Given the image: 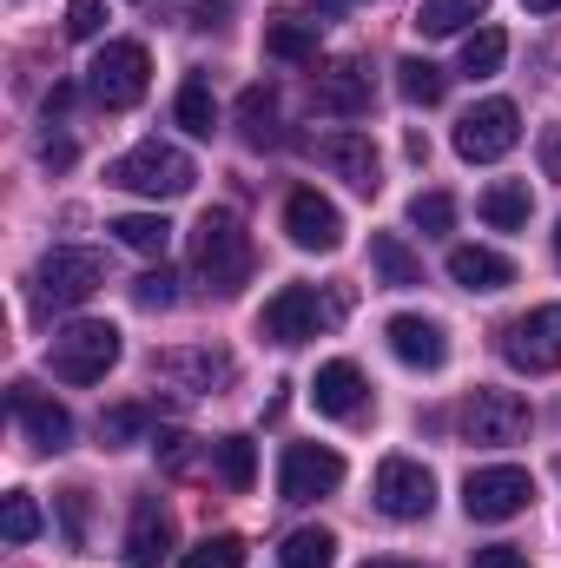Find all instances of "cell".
Here are the masks:
<instances>
[{
    "mask_svg": "<svg viewBox=\"0 0 561 568\" xmlns=\"http://www.w3.org/2000/svg\"><path fill=\"white\" fill-rule=\"evenodd\" d=\"M172 113H178V126H185V133L212 140V133H218V100H212V80H205V73H192V80L178 87Z\"/></svg>",
    "mask_w": 561,
    "mask_h": 568,
    "instance_id": "obj_26",
    "label": "cell"
},
{
    "mask_svg": "<svg viewBox=\"0 0 561 568\" xmlns=\"http://www.w3.org/2000/svg\"><path fill=\"white\" fill-rule=\"evenodd\" d=\"M106 232H113L126 252H140V258H165V245H172V225H165L159 212H120Z\"/></svg>",
    "mask_w": 561,
    "mask_h": 568,
    "instance_id": "obj_25",
    "label": "cell"
},
{
    "mask_svg": "<svg viewBox=\"0 0 561 568\" xmlns=\"http://www.w3.org/2000/svg\"><path fill=\"white\" fill-rule=\"evenodd\" d=\"M529 503H536V476L516 469V463L469 469V483H462V509H469V523H509V516H522Z\"/></svg>",
    "mask_w": 561,
    "mask_h": 568,
    "instance_id": "obj_8",
    "label": "cell"
},
{
    "mask_svg": "<svg viewBox=\"0 0 561 568\" xmlns=\"http://www.w3.org/2000/svg\"><path fill=\"white\" fill-rule=\"evenodd\" d=\"M344 483V456L324 449V443H290L278 463V496L284 503H317Z\"/></svg>",
    "mask_w": 561,
    "mask_h": 568,
    "instance_id": "obj_12",
    "label": "cell"
},
{
    "mask_svg": "<svg viewBox=\"0 0 561 568\" xmlns=\"http://www.w3.org/2000/svg\"><path fill=\"white\" fill-rule=\"evenodd\" d=\"M278 562L284 568H330L337 562V536H330V529H290L284 549H278Z\"/></svg>",
    "mask_w": 561,
    "mask_h": 568,
    "instance_id": "obj_30",
    "label": "cell"
},
{
    "mask_svg": "<svg viewBox=\"0 0 561 568\" xmlns=\"http://www.w3.org/2000/svg\"><path fill=\"white\" fill-rule=\"evenodd\" d=\"M397 93L410 100V106H442V93H449V73L436 67V60H397Z\"/></svg>",
    "mask_w": 561,
    "mask_h": 568,
    "instance_id": "obj_29",
    "label": "cell"
},
{
    "mask_svg": "<svg viewBox=\"0 0 561 568\" xmlns=\"http://www.w3.org/2000/svg\"><path fill=\"white\" fill-rule=\"evenodd\" d=\"M152 449L165 456V469H178V463H185V436H178V429H165V436H152Z\"/></svg>",
    "mask_w": 561,
    "mask_h": 568,
    "instance_id": "obj_41",
    "label": "cell"
},
{
    "mask_svg": "<svg viewBox=\"0 0 561 568\" xmlns=\"http://www.w3.org/2000/svg\"><path fill=\"white\" fill-rule=\"evenodd\" d=\"M192 265H198V278L212 284L218 297H232L238 284L252 278V232L232 212H205L198 232H192Z\"/></svg>",
    "mask_w": 561,
    "mask_h": 568,
    "instance_id": "obj_2",
    "label": "cell"
},
{
    "mask_svg": "<svg viewBox=\"0 0 561 568\" xmlns=\"http://www.w3.org/2000/svg\"><path fill=\"white\" fill-rule=\"evenodd\" d=\"M106 185H120V192H140V199H185V192L198 185V165H192L178 145L140 140L133 152H120V159L106 165Z\"/></svg>",
    "mask_w": 561,
    "mask_h": 568,
    "instance_id": "obj_1",
    "label": "cell"
},
{
    "mask_svg": "<svg viewBox=\"0 0 561 568\" xmlns=\"http://www.w3.org/2000/svg\"><path fill=\"white\" fill-rule=\"evenodd\" d=\"M310 106H317V113H330V120H357V113H370V80H364V67H357V60H344V67L317 73Z\"/></svg>",
    "mask_w": 561,
    "mask_h": 568,
    "instance_id": "obj_18",
    "label": "cell"
},
{
    "mask_svg": "<svg viewBox=\"0 0 561 568\" xmlns=\"http://www.w3.org/2000/svg\"><path fill=\"white\" fill-rule=\"evenodd\" d=\"M172 284H178V278H172V272L159 265V272H145V278L133 284V297H140L145 311H165V304H178V291H172Z\"/></svg>",
    "mask_w": 561,
    "mask_h": 568,
    "instance_id": "obj_37",
    "label": "cell"
},
{
    "mask_svg": "<svg viewBox=\"0 0 561 568\" xmlns=\"http://www.w3.org/2000/svg\"><path fill=\"white\" fill-rule=\"evenodd\" d=\"M377 509L390 523H422L436 509V476L422 469L417 456H384L377 463Z\"/></svg>",
    "mask_w": 561,
    "mask_h": 568,
    "instance_id": "obj_10",
    "label": "cell"
},
{
    "mask_svg": "<svg viewBox=\"0 0 561 568\" xmlns=\"http://www.w3.org/2000/svg\"><path fill=\"white\" fill-rule=\"evenodd\" d=\"M265 53H272V60H317V20L278 13V20L265 27Z\"/></svg>",
    "mask_w": 561,
    "mask_h": 568,
    "instance_id": "obj_28",
    "label": "cell"
},
{
    "mask_svg": "<svg viewBox=\"0 0 561 568\" xmlns=\"http://www.w3.org/2000/svg\"><path fill=\"white\" fill-rule=\"evenodd\" d=\"M522 140V113H516V100H482V106H469L462 120H456V159H469V165H496V159H509Z\"/></svg>",
    "mask_w": 561,
    "mask_h": 568,
    "instance_id": "obj_7",
    "label": "cell"
},
{
    "mask_svg": "<svg viewBox=\"0 0 561 568\" xmlns=\"http://www.w3.org/2000/svg\"><path fill=\"white\" fill-rule=\"evenodd\" d=\"M555 265H561V225H555Z\"/></svg>",
    "mask_w": 561,
    "mask_h": 568,
    "instance_id": "obj_47",
    "label": "cell"
},
{
    "mask_svg": "<svg viewBox=\"0 0 561 568\" xmlns=\"http://www.w3.org/2000/svg\"><path fill=\"white\" fill-rule=\"evenodd\" d=\"M126 568H159L172 556V516H165V503L159 496H140L133 503V523H126Z\"/></svg>",
    "mask_w": 561,
    "mask_h": 568,
    "instance_id": "obj_17",
    "label": "cell"
},
{
    "mask_svg": "<svg viewBox=\"0 0 561 568\" xmlns=\"http://www.w3.org/2000/svg\"><path fill=\"white\" fill-rule=\"evenodd\" d=\"M0 536H7V542H33V536H40V503H33L27 489H7V503H0Z\"/></svg>",
    "mask_w": 561,
    "mask_h": 568,
    "instance_id": "obj_33",
    "label": "cell"
},
{
    "mask_svg": "<svg viewBox=\"0 0 561 568\" xmlns=\"http://www.w3.org/2000/svg\"><path fill=\"white\" fill-rule=\"evenodd\" d=\"M384 337H390L397 364H410V371H442V364H449V337H442V324H436V317L404 311V317H390V324H384Z\"/></svg>",
    "mask_w": 561,
    "mask_h": 568,
    "instance_id": "obj_16",
    "label": "cell"
},
{
    "mask_svg": "<svg viewBox=\"0 0 561 568\" xmlns=\"http://www.w3.org/2000/svg\"><path fill=\"white\" fill-rule=\"evenodd\" d=\"M310 404H317L324 417H357V410H364V371H357L350 357L317 364V377H310Z\"/></svg>",
    "mask_w": 561,
    "mask_h": 568,
    "instance_id": "obj_19",
    "label": "cell"
},
{
    "mask_svg": "<svg viewBox=\"0 0 561 568\" xmlns=\"http://www.w3.org/2000/svg\"><path fill=\"white\" fill-rule=\"evenodd\" d=\"M502 357H509L516 371H529V377L561 371V304H542V311L516 317V324L502 331Z\"/></svg>",
    "mask_w": 561,
    "mask_h": 568,
    "instance_id": "obj_11",
    "label": "cell"
},
{
    "mask_svg": "<svg viewBox=\"0 0 561 568\" xmlns=\"http://www.w3.org/2000/svg\"><path fill=\"white\" fill-rule=\"evenodd\" d=\"M67 106H73V87H53V93H47V120H53V113H67Z\"/></svg>",
    "mask_w": 561,
    "mask_h": 568,
    "instance_id": "obj_44",
    "label": "cell"
},
{
    "mask_svg": "<svg viewBox=\"0 0 561 568\" xmlns=\"http://www.w3.org/2000/svg\"><path fill=\"white\" fill-rule=\"evenodd\" d=\"M502 60H509V33H502V27H476V33L462 40V73H469V80H489Z\"/></svg>",
    "mask_w": 561,
    "mask_h": 568,
    "instance_id": "obj_31",
    "label": "cell"
},
{
    "mask_svg": "<svg viewBox=\"0 0 561 568\" xmlns=\"http://www.w3.org/2000/svg\"><path fill=\"white\" fill-rule=\"evenodd\" d=\"M529 424H536V410L522 390H469V404H462V436L476 449H509L529 436Z\"/></svg>",
    "mask_w": 561,
    "mask_h": 568,
    "instance_id": "obj_6",
    "label": "cell"
},
{
    "mask_svg": "<svg viewBox=\"0 0 561 568\" xmlns=\"http://www.w3.org/2000/svg\"><path fill=\"white\" fill-rule=\"evenodd\" d=\"M40 159H47V165H73V140H47Z\"/></svg>",
    "mask_w": 561,
    "mask_h": 568,
    "instance_id": "obj_43",
    "label": "cell"
},
{
    "mask_svg": "<svg viewBox=\"0 0 561 568\" xmlns=\"http://www.w3.org/2000/svg\"><path fill=\"white\" fill-rule=\"evenodd\" d=\"M7 404H13V424H20V436H27L40 456H60V449L73 443V417H67L53 397H40L33 384H7Z\"/></svg>",
    "mask_w": 561,
    "mask_h": 568,
    "instance_id": "obj_15",
    "label": "cell"
},
{
    "mask_svg": "<svg viewBox=\"0 0 561 568\" xmlns=\"http://www.w3.org/2000/svg\"><path fill=\"white\" fill-rule=\"evenodd\" d=\"M344 317V297L337 291H317V284H284L278 297L258 311V337H272V344H310V337H324L330 324Z\"/></svg>",
    "mask_w": 561,
    "mask_h": 568,
    "instance_id": "obj_3",
    "label": "cell"
},
{
    "mask_svg": "<svg viewBox=\"0 0 561 568\" xmlns=\"http://www.w3.org/2000/svg\"><path fill=\"white\" fill-rule=\"evenodd\" d=\"M482 13H489V0H417V33L449 40V33H469Z\"/></svg>",
    "mask_w": 561,
    "mask_h": 568,
    "instance_id": "obj_21",
    "label": "cell"
},
{
    "mask_svg": "<svg viewBox=\"0 0 561 568\" xmlns=\"http://www.w3.org/2000/svg\"><path fill=\"white\" fill-rule=\"evenodd\" d=\"M100 284H106V258L86 252V245H53V252L40 258V304L73 311V304H86Z\"/></svg>",
    "mask_w": 561,
    "mask_h": 568,
    "instance_id": "obj_9",
    "label": "cell"
},
{
    "mask_svg": "<svg viewBox=\"0 0 561 568\" xmlns=\"http://www.w3.org/2000/svg\"><path fill=\"white\" fill-rule=\"evenodd\" d=\"M317 159H324V165H330V172H337L350 192H364V199L384 185L377 140H370V133H357V126H337V133H324V140H317Z\"/></svg>",
    "mask_w": 561,
    "mask_h": 568,
    "instance_id": "obj_14",
    "label": "cell"
},
{
    "mask_svg": "<svg viewBox=\"0 0 561 568\" xmlns=\"http://www.w3.org/2000/svg\"><path fill=\"white\" fill-rule=\"evenodd\" d=\"M140 429H145V410H140V404H120V410H106V417H100V443H106V449H120V443H133Z\"/></svg>",
    "mask_w": 561,
    "mask_h": 568,
    "instance_id": "obj_36",
    "label": "cell"
},
{
    "mask_svg": "<svg viewBox=\"0 0 561 568\" xmlns=\"http://www.w3.org/2000/svg\"><path fill=\"white\" fill-rule=\"evenodd\" d=\"M410 225H417L422 239L449 232V225H456V199H449V192H417V205H410Z\"/></svg>",
    "mask_w": 561,
    "mask_h": 568,
    "instance_id": "obj_35",
    "label": "cell"
},
{
    "mask_svg": "<svg viewBox=\"0 0 561 568\" xmlns=\"http://www.w3.org/2000/svg\"><path fill=\"white\" fill-rule=\"evenodd\" d=\"M529 212H536L529 179H496V185L482 192V219H489L496 232H522V225H529Z\"/></svg>",
    "mask_w": 561,
    "mask_h": 568,
    "instance_id": "obj_22",
    "label": "cell"
},
{
    "mask_svg": "<svg viewBox=\"0 0 561 568\" xmlns=\"http://www.w3.org/2000/svg\"><path fill=\"white\" fill-rule=\"evenodd\" d=\"M238 120H245V140L252 145H265V140H278V100H272V87H245V100H238Z\"/></svg>",
    "mask_w": 561,
    "mask_h": 568,
    "instance_id": "obj_32",
    "label": "cell"
},
{
    "mask_svg": "<svg viewBox=\"0 0 561 568\" xmlns=\"http://www.w3.org/2000/svg\"><path fill=\"white\" fill-rule=\"evenodd\" d=\"M159 377H185L192 390H212V384H232V357L225 351H172V357H159Z\"/></svg>",
    "mask_w": 561,
    "mask_h": 568,
    "instance_id": "obj_23",
    "label": "cell"
},
{
    "mask_svg": "<svg viewBox=\"0 0 561 568\" xmlns=\"http://www.w3.org/2000/svg\"><path fill=\"white\" fill-rule=\"evenodd\" d=\"M469 568H529V549H516V542H489V549H476V562Z\"/></svg>",
    "mask_w": 561,
    "mask_h": 568,
    "instance_id": "obj_39",
    "label": "cell"
},
{
    "mask_svg": "<svg viewBox=\"0 0 561 568\" xmlns=\"http://www.w3.org/2000/svg\"><path fill=\"white\" fill-rule=\"evenodd\" d=\"M212 469H218V483H225V489H238V496H245V489H252V476H258V443H252V436H218V443H212Z\"/></svg>",
    "mask_w": 561,
    "mask_h": 568,
    "instance_id": "obj_27",
    "label": "cell"
},
{
    "mask_svg": "<svg viewBox=\"0 0 561 568\" xmlns=\"http://www.w3.org/2000/svg\"><path fill=\"white\" fill-rule=\"evenodd\" d=\"M178 568H245V542L238 536H205L198 549H185Z\"/></svg>",
    "mask_w": 561,
    "mask_h": 568,
    "instance_id": "obj_34",
    "label": "cell"
},
{
    "mask_svg": "<svg viewBox=\"0 0 561 568\" xmlns=\"http://www.w3.org/2000/svg\"><path fill=\"white\" fill-rule=\"evenodd\" d=\"M364 568H422V562H390V556H384V562H364Z\"/></svg>",
    "mask_w": 561,
    "mask_h": 568,
    "instance_id": "obj_46",
    "label": "cell"
},
{
    "mask_svg": "<svg viewBox=\"0 0 561 568\" xmlns=\"http://www.w3.org/2000/svg\"><path fill=\"white\" fill-rule=\"evenodd\" d=\"M47 364H53L60 384H100V377L120 364V331H113L106 317H73L67 331H53Z\"/></svg>",
    "mask_w": 561,
    "mask_h": 568,
    "instance_id": "obj_4",
    "label": "cell"
},
{
    "mask_svg": "<svg viewBox=\"0 0 561 568\" xmlns=\"http://www.w3.org/2000/svg\"><path fill=\"white\" fill-rule=\"evenodd\" d=\"M542 172H549V179H561V126H549V133H542Z\"/></svg>",
    "mask_w": 561,
    "mask_h": 568,
    "instance_id": "obj_42",
    "label": "cell"
},
{
    "mask_svg": "<svg viewBox=\"0 0 561 568\" xmlns=\"http://www.w3.org/2000/svg\"><path fill=\"white\" fill-rule=\"evenodd\" d=\"M370 265H377V278L390 284V291H410V284H422V258L397 239V232H377L370 239Z\"/></svg>",
    "mask_w": 561,
    "mask_h": 568,
    "instance_id": "obj_24",
    "label": "cell"
},
{
    "mask_svg": "<svg viewBox=\"0 0 561 568\" xmlns=\"http://www.w3.org/2000/svg\"><path fill=\"white\" fill-rule=\"evenodd\" d=\"M284 232H290L297 252H337V245H344V212H337L317 185H297V192L284 199Z\"/></svg>",
    "mask_w": 561,
    "mask_h": 568,
    "instance_id": "obj_13",
    "label": "cell"
},
{
    "mask_svg": "<svg viewBox=\"0 0 561 568\" xmlns=\"http://www.w3.org/2000/svg\"><path fill=\"white\" fill-rule=\"evenodd\" d=\"M86 87H93V100H100L106 113L140 106L145 87H152V53H145L140 40H106V47L93 53V67H86Z\"/></svg>",
    "mask_w": 561,
    "mask_h": 568,
    "instance_id": "obj_5",
    "label": "cell"
},
{
    "mask_svg": "<svg viewBox=\"0 0 561 568\" xmlns=\"http://www.w3.org/2000/svg\"><path fill=\"white\" fill-rule=\"evenodd\" d=\"M60 516H67V536L86 542V489H67V496H60Z\"/></svg>",
    "mask_w": 561,
    "mask_h": 568,
    "instance_id": "obj_40",
    "label": "cell"
},
{
    "mask_svg": "<svg viewBox=\"0 0 561 568\" xmlns=\"http://www.w3.org/2000/svg\"><path fill=\"white\" fill-rule=\"evenodd\" d=\"M449 278L462 291H502V284H516V265L502 252H489V245H456L449 252Z\"/></svg>",
    "mask_w": 561,
    "mask_h": 568,
    "instance_id": "obj_20",
    "label": "cell"
},
{
    "mask_svg": "<svg viewBox=\"0 0 561 568\" xmlns=\"http://www.w3.org/2000/svg\"><path fill=\"white\" fill-rule=\"evenodd\" d=\"M100 27H106V7L100 0H73L67 7V33L73 40H100Z\"/></svg>",
    "mask_w": 561,
    "mask_h": 568,
    "instance_id": "obj_38",
    "label": "cell"
},
{
    "mask_svg": "<svg viewBox=\"0 0 561 568\" xmlns=\"http://www.w3.org/2000/svg\"><path fill=\"white\" fill-rule=\"evenodd\" d=\"M529 13H561V0H522Z\"/></svg>",
    "mask_w": 561,
    "mask_h": 568,
    "instance_id": "obj_45",
    "label": "cell"
}]
</instances>
